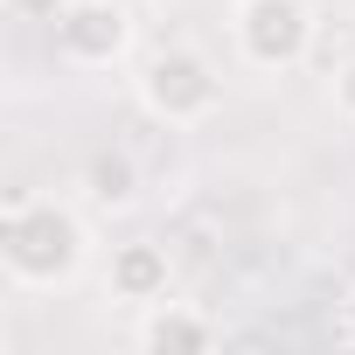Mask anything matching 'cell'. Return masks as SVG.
<instances>
[{
	"label": "cell",
	"instance_id": "cell-1",
	"mask_svg": "<svg viewBox=\"0 0 355 355\" xmlns=\"http://www.w3.org/2000/svg\"><path fill=\"white\" fill-rule=\"evenodd\" d=\"M91 265V223L63 196H15L0 216V272L21 293H56Z\"/></svg>",
	"mask_w": 355,
	"mask_h": 355
},
{
	"label": "cell",
	"instance_id": "cell-2",
	"mask_svg": "<svg viewBox=\"0 0 355 355\" xmlns=\"http://www.w3.org/2000/svg\"><path fill=\"white\" fill-rule=\"evenodd\" d=\"M132 98L146 119L174 125V132H189L202 119L223 112V70L196 49V42H160L132 63Z\"/></svg>",
	"mask_w": 355,
	"mask_h": 355
},
{
	"label": "cell",
	"instance_id": "cell-3",
	"mask_svg": "<svg viewBox=\"0 0 355 355\" xmlns=\"http://www.w3.org/2000/svg\"><path fill=\"white\" fill-rule=\"evenodd\" d=\"M313 0H237L230 8V49L258 77H286L313 56Z\"/></svg>",
	"mask_w": 355,
	"mask_h": 355
},
{
	"label": "cell",
	"instance_id": "cell-4",
	"mask_svg": "<svg viewBox=\"0 0 355 355\" xmlns=\"http://www.w3.org/2000/svg\"><path fill=\"white\" fill-rule=\"evenodd\" d=\"M56 35V56L70 70H112L132 56V15L125 0H70V8L49 21Z\"/></svg>",
	"mask_w": 355,
	"mask_h": 355
},
{
	"label": "cell",
	"instance_id": "cell-5",
	"mask_svg": "<svg viewBox=\"0 0 355 355\" xmlns=\"http://www.w3.org/2000/svg\"><path fill=\"white\" fill-rule=\"evenodd\" d=\"M216 341H223V327L209 313L182 306V300L139 306V327H132V348H146V355H209Z\"/></svg>",
	"mask_w": 355,
	"mask_h": 355
},
{
	"label": "cell",
	"instance_id": "cell-6",
	"mask_svg": "<svg viewBox=\"0 0 355 355\" xmlns=\"http://www.w3.org/2000/svg\"><path fill=\"white\" fill-rule=\"evenodd\" d=\"M105 293H112V300H132V306L167 300V293H174V258H167V244H153V237L119 244L112 265H105Z\"/></svg>",
	"mask_w": 355,
	"mask_h": 355
},
{
	"label": "cell",
	"instance_id": "cell-7",
	"mask_svg": "<svg viewBox=\"0 0 355 355\" xmlns=\"http://www.w3.org/2000/svg\"><path fill=\"white\" fill-rule=\"evenodd\" d=\"M84 182H91V202H98V209H132V202H139V167H132L125 153H91Z\"/></svg>",
	"mask_w": 355,
	"mask_h": 355
},
{
	"label": "cell",
	"instance_id": "cell-8",
	"mask_svg": "<svg viewBox=\"0 0 355 355\" xmlns=\"http://www.w3.org/2000/svg\"><path fill=\"white\" fill-rule=\"evenodd\" d=\"M0 8H8L15 21H56V15L70 8V0H0Z\"/></svg>",
	"mask_w": 355,
	"mask_h": 355
},
{
	"label": "cell",
	"instance_id": "cell-9",
	"mask_svg": "<svg viewBox=\"0 0 355 355\" xmlns=\"http://www.w3.org/2000/svg\"><path fill=\"white\" fill-rule=\"evenodd\" d=\"M334 112H341V119L355 125V56H348V63L334 70Z\"/></svg>",
	"mask_w": 355,
	"mask_h": 355
},
{
	"label": "cell",
	"instance_id": "cell-10",
	"mask_svg": "<svg viewBox=\"0 0 355 355\" xmlns=\"http://www.w3.org/2000/svg\"><path fill=\"white\" fill-rule=\"evenodd\" d=\"M334 334H341V341L355 348V286H348V293L334 300Z\"/></svg>",
	"mask_w": 355,
	"mask_h": 355
}]
</instances>
